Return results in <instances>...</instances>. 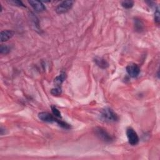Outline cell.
<instances>
[{
  "label": "cell",
  "instance_id": "4fadbf2b",
  "mask_svg": "<svg viewBox=\"0 0 160 160\" xmlns=\"http://www.w3.org/2000/svg\"><path fill=\"white\" fill-rule=\"evenodd\" d=\"M10 48L8 46L4 45H2L1 46V48H0V52H1V54H6L8 53H10Z\"/></svg>",
  "mask_w": 160,
  "mask_h": 160
},
{
  "label": "cell",
  "instance_id": "5bb4252c",
  "mask_svg": "<svg viewBox=\"0 0 160 160\" xmlns=\"http://www.w3.org/2000/svg\"><path fill=\"white\" fill-rule=\"evenodd\" d=\"M62 90L61 87H56L55 88H53L51 91V93L54 96H59L62 94Z\"/></svg>",
  "mask_w": 160,
  "mask_h": 160
},
{
  "label": "cell",
  "instance_id": "3957f363",
  "mask_svg": "<svg viewBox=\"0 0 160 160\" xmlns=\"http://www.w3.org/2000/svg\"><path fill=\"white\" fill-rule=\"evenodd\" d=\"M74 2L73 1H64L62 2L56 8V12L58 14H63L68 12L73 7Z\"/></svg>",
  "mask_w": 160,
  "mask_h": 160
},
{
  "label": "cell",
  "instance_id": "30bf717a",
  "mask_svg": "<svg viewBox=\"0 0 160 160\" xmlns=\"http://www.w3.org/2000/svg\"><path fill=\"white\" fill-rule=\"evenodd\" d=\"M66 78V74L64 72H62L59 76H56L54 79V83L56 87H61L62 84Z\"/></svg>",
  "mask_w": 160,
  "mask_h": 160
},
{
  "label": "cell",
  "instance_id": "9a60e30c",
  "mask_svg": "<svg viewBox=\"0 0 160 160\" xmlns=\"http://www.w3.org/2000/svg\"><path fill=\"white\" fill-rule=\"evenodd\" d=\"M51 110H52V112H53V115L56 117V118H62V116H61V113H60L59 111L54 106H51Z\"/></svg>",
  "mask_w": 160,
  "mask_h": 160
},
{
  "label": "cell",
  "instance_id": "e0dca14e",
  "mask_svg": "<svg viewBox=\"0 0 160 160\" xmlns=\"http://www.w3.org/2000/svg\"><path fill=\"white\" fill-rule=\"evenodd\" d=\"M159 8L157 7V8L156 9L155 13H154V22H156V23L157 25L159 24Z\"/></svg>",
  "mask_w": 160,
  "mask_h": 160
},
{
  "label": "cell",
  "instance_id": "277c9868",
  "mask_svg": "<svg viewBox=\"0 0 160 160\" xmlns=\"http://www.w3.org/2000/svg\"><path fill=\"white\" fill-rule=\"evenodd\" d=\"M126 135L129 143L132 146H135L139 143V137L138 134L132 128H128L126 130Z\"/></svg>",
  "mask_w": 160,
  "mask_h": 160
},
{
  "label": "cell",
  "instance_id": "5b68a950",
  "mask_svg": "<svg viewBox=\"0 0 160 160\" xmlns=\"http://www.w3.org/2000/svg\"><path fill=\"white\" fill-rule=\"evenodd\" d=\"M38 118L40 120L43 122L46 123H57L58 119L54 116V115L48 113V112H41L38 114Z\"/></svg>",
  "mask_w": 160,
  "mask_h": 160
},
{
  "label": "cell",
  "instance_id": "7a4b0ae2",
  "mask_svg": "<svg viewBox=\"0 0 160 160\" xmlns=\"http://www.w3.org/2000/svg\"><path fill=\"white\" fill-rule=\"evenodd\" d=\"M94 133L102 141L106 143H110L111 142L113 139V137L103 128L97 127L94 129Z\"/></svg>",
  "mask_w": 160,
  "mask_h": 160
},
{
  "label": "cell",
  "instance_id": "ba28073f",
  "mask_svg": "<svg viewBox=\"0 0 160 160\" xmlns=\"http://www.w3.org/2000/svg\"><path fill=\"white\" fill-rule=\"evenodd\" d=\"M14 32L11 30H4L1 32L0 36H1V42H6L10 38H11L14 35Z\"/></svg>",
  "mask_w": 160,
  "mask_h": 160
},
{
  "label": "cell",
  "instance_id": "6da1fadb",
  "mask_svg": "<svg viewBox=\"0 0 160 160\" xmlns=\"http://www.w3.org/2000/svg\"><path fill=\"white\" fill-rule=\"evenodd\" d=\"M101 118L106 122H116L119 118L117 114L111 108H105L101 112Z\"/></svg>",
  "mask_w": 160,
  "mask_h": 160
},
{
  "label": "cell",
  "instance_id": "9c48e42d",
  "mask_svg": "<svg viewBox=\"0 0 160 160\" xmlns=\"http://www.w3.org/2000/svg\"><path fill=\"white\" fill-rule=\"evenodd\" d=\"M94 62L96 64L97 66H98L99 68L102 69H106L108 67V63L106 61V59L102 58H99L96 57L94 59Z\"/></svg>",
  "mask_w": 160,
  "mask_h": 160
},
{
  "label": "cell",
  "instance_id": "8992f818",
  "mask_svg": "<svg viewBox=\"0 0 160 160\" xmlns=\"http://www.w3.org/2000/svg\"><path fill=\"white\" fill-rule=\"evenodd\" d=\"M126 72L131 78H136L140 73V68L135 63H131L127 66Z\"/></svg>",
  "mask_w": 160,
  "mask_h": 160
},
{
  "label": "cell",
  "instance_id": "7c38bea8",
  "mask_svg": "<svg viewBox=\"0 0 160 160\" xmlns=\"http://www.w3.org/2000/svg\"><path fill=\"white\" fill-rule=\"evenodd\" d=\"M122 6L125 9H130L134 5V2L132 1H124L122 3Z\"/></svg>",
  "mask_w": 160,
  "mask_h": 160
},
{
  "label": "cell",
  "instance_id": "2e32d148",
  "mask_svg": "<svg viewBox=\"0 0 160 160\" xmlns=\"http://www.w3.org/2000/svg\"><path fill=\"white\" fill-rule=\"evenodd\" d=\"M8 3H9L10 4H11V5H14V6L25 7V6L23 5V3L22 2L17 1V0H12V1H8Z\"/></svg>",
  "mask_w": 160,
  "mask_h": 160
},
{
  "label": "cell",
  "instance_id": "52a82bcc",
  "mask_svg": "<svg viewBox=\"0 0 160 160\" xmlns=\"http://www.w3.org/2000/svg\"><path fill=\"white\" fill-rule=\"evenodd\" d=\"M32 8L38 12H42L46 10L45 6L41 2L34 1V0H30L28 2Z\"/></svg>",
  "mask_w": 160,
  "mask_h": 160
},
{
  "label": "cell",
  "instance_id": "8fae6325",
  "mask_svg": "<svg viewBox=\"0 0 160 160\" xmlns=\"http://www.w3.org/2000/svg\"><path fill=\"white\" fill-rule=\"evenodd\" d=\"M134 28L136 29V31L138 32H141L143 30V23L140 21V19H134Z\"/></svg>",
  "mask_w": 160,
  "mask_h": 160
}]
</instances>
